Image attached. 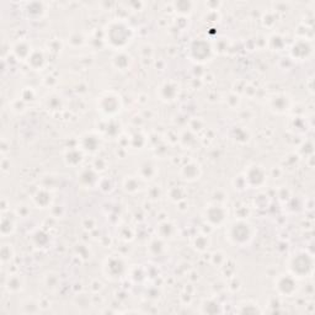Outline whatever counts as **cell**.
I'll list each match as a JSON object with an SVG mask.
<instances>
[{
	"label": "cell",
	"instance_id": "6da1fadb",
	"mask_svg": "<svg viewBox=\"0 0 315 315\" xmlns=\"http://www.w3.org/2000/svg\"><path fill=\"white\" fill-rule=\"evenodd\" d=\"M103 43L106 47L118 50H126L136 37V31L133 26L123 18L112 19L102 29Z\"/></svg>",
	"mask_w": 315,
	"mask_h": 315
},
{
	"label": "cell",
	"instance_id": "7a4b0ae2",
	"mask_svg": "<svg viewBox=\"0 0 315 315\" xmlns=\"http://www.w3.org/2000/svg\"><path fill=\"white\" fill-rule=\"evenodd\" d=\"M226 240L235 247H246L254 241L256 228L249 219H233L226 224Z\"/></svg>",
	"mask_w": 315,
	"mask_h": 315
},
{
	"label": "cell",
	"instance_id": "3957f363",
	"mask_svg": "<svg viewBox=\"0 0 315 315\" xmlns=\"http://www.w3.org/2000/svg\"><path fill=\"white\" fill-rule=\"evenodd\" d=\"M287 272L293 275L298 280H305L313 276L314 257L304 249H299L287 258Z\"/></svg>",
	"mask_w": 315,
	"mask_h": 315
},
{
	"label": "cell",
	"instance_id": "277c9868",
	"mask_svg": "<svg viewBox=\"0 0 315 315\" xmlns=\"http://www.w3.org/2000/svg\"><path fill=\"white\" fill-rule=\"evenodd\" d=\"M123 109L122 96L115 90H106L96 98V110L102 118H116Z\"/></svg>",
	"mask_w": 315,
	"mask_h": 315
},
{
	"label": "cell",
	"instance_id": "5b68a950",
	"mask_svg": "<svg viewBox=\"0 0 315 315\" xmlns=\"http://www.w3.org/2000/svg\"><path fill=\"white\" fill-rule=\"evenodd\" d=\"M229 209L226 203L212 201L207 203L202 211V221L212 229L226 227L229 222Z\"/></svg>",
	"mask_w": 315,
	"mask_h": 315
},
{
	"label": "cell",
	"instance_id": "8992f818",
	"mask_svg": "<svg viewBox=\"0 0 315 315\" xmlns=\"http://www.w3.org/2000/svg\"><path fill=\"white\" fill-rule=\"evenodd\" d=\"M129 266L127 260L121 254H111L103 260L102 274L112 282H117L128 276Z\"/></svg>",
	"mask_w": 315,
	"mask_h": 315
},
{
	"label": "cell",
	"instance_id": "52a82bcc",
	"mask_svg": "<svg viewBox=\"0 0 315 315\" xmlns=\"http://www.w3.org/2000/svg\"><path fill=\"white\" fill-rule=\"evenodd\" d=\"M187 56L192 62L198 64H204L209 62L215 56L212 42L206 38H195L191 41L187 48Z\"/></svg>",
	"mask_w": 315,
	"mask_h": 315
},
{
	"label": "cell",
	"instance_id": "ba28073f",
	"mask_svg": "<svg viewBox=\"0 0 315 315\" xmlns=\"http://www.w3.org/2000/svg\"><path fill=\"white\" fill-rule=\"evenodd\" d=\"M274 289L278 297L292 298L299 292V280L289 272H282L275 277Z\"/></svg>",
	"mask_w": 315,
	"mask_h": 315
},
{
	"label": "cell",
	"instance_id": "9c48e42d",
	"mask_svg": "<svg viewBox=\"0 0 315 315\" xmlns=\"http://www.w3.org/2000/svg\"><path fill=\"white\" fill-rule=\"evenodd\" d=\"M241 174L245 180L247 188H251V190H260V188L265 187L270 176V173L266 170V168L260 164H256V163L247 165Z\"/></svg>",
	"mask_w": 315,
	"mask_h": 315
},
{
	"label": "cell",
	"instance_id": "30bf717a",
	"mask_svg": "<svg viewBox=\"0 0 315 315\" xmlns=\"http://www.w3.org/2000/svg\"><path fill=\"white\" fill-rule=\"evenodd\" d=\"M181 95V86L174 79H167L156 88V97L164 103H173L179 100Z\"/></svg>",
	"mask_w": 315,
	"mask_h": 315
},
{
	"label": "cell",
	"instance_id": "8fae6325",
	"mask_svg": "<svg viewBox=\"0 0 315 315\" xmlns=\"http://www.w3.org/2000/svg\"><path fill=\"white\" fill-rule=\"evenodd\" d=\"M102 136L98 132H86L83 136L79 137L78 147L86 154V155H97L98 151L102 148Z\"/></svg>",
	"mask_w": 315,
	"mask_h": 315
},
{
	"label": "cell",
	"instance_id": "7c38bea8",
	"mask_svg": "<svg viewBox=\"0 0 315 315\" xmlns=\"http://www.w3.org/2000/svg\"><path fill=\"white\" fill-rule=\"evenodd\" d=\"M266 105L275 115H286L292 110L293 100L286 92H275L267 97Z\"/></svg>",
	"mask_w": 315,
	"mask_h": 315
},
{
	"label": "cell",
	"instance_id": "4fadbf2b",
	"mask_svg": "<svg viewBox=\"0 0 315 315\" xmlns=\"http://www.w3.org/2000/svg\"><path fill=\"white\" fill-rule=\"evenodd\" d=\"M202 173H203V170H202L201 163L197 159L190 158V159H187L186 162H184L181 164L179 175L181 177L182 181L191 184V182L198 181L201 179Z\"/></svg>",
	"mask_w": 315,
	"mask_h": 315
},
{
	"label": "cell",
	"instance_id": "5bb4252c",
	"mask_svg": "<svg viewBox=\"0 0 315 315\" xmlns=\"http://www.w3.org/2000/svg\"><path fill=\"white\" fill-rule=\"evenodd\" d=\"M313 39L297 38L289 48V56L294 61H306L313 56Z\"/></svg>",
	"mask_w": 315,
	"mask_h": 315
},
{
	"label": "cell",
	"instance_id": "9a60e30c",
	"mask_svg": "<svg viewBox=\"0 0 315 315\" xmlns=\"http://www.w3.org/2000/svg\"><path fill=\"white\" fill-rule=\"evenodd\" d=\"M101 174H98L91 165L85 167L83 165L78 170V184L86 190H94L97 188L98 182H100Z\"/></svg>",
	"mask_w": 315,
	"mask_h": 315
},
{
	"label": "cell",
	"instance_id": "2e32d148",
	"mask_svg": "<svg viewBox=\"0 0 315 315\" xmlns=\"http://www.w3.org/2000/svg\"><path fill=\"white\" fill-rule=\"evenodd\" d=\"M33 49H35V47L32 46L29 38H18L11 44L10 52L16 61L21 62V63H26L31 53L33 52Z\"/></svg>",
	"mask_w": 315,
	"mask_h": 315
},
{
	"label": "cell",
	"instance_id": "e0dca14e",
	"mask_svg": "<svg viewBox=\"0 0 315 315\" xmlns=\"http://www.w3.org/2000/svg\"><path fill=\"white\" fill-rule=\"evenodd\" d=\"M31 202H32V206L38 209H50V207L55 203V197L49 187L39 186L31 197Z\"/></svg>",
	"mask_w": 315,
	"mask_h": 315
},
{
	"label": "cell",
	"instance_id": "ac0fdd59",
	"mask_svg": "<svg viewBox=\"0 0 315 315\" xmlns=\"http://www.w3.org/2000/svg\"><path fill=\"white\" fill-rule=\"evenodd\" d=\"M137 175L144 182H151L159 175V167L154 159H143L138 163Z\"/></svg>",
	"mask_w": 315,
	"mask_h": 315
},
{
	"label": "cell",
	"instance_id": "d6986e66",
	"mask_svg": "<svg viewBox=\"0 0 315 315\" xmlns=\"http://www.w3.org/2000/svg\"><path fill=\"white\" fill-rule=\"evenodd\" d=\"M25 281L24 275L20 272H10L8 276L3 277V287L9 294H18L21 293L25 289Z\"/></svg>",
	"mask_w": 315,
	"mask_h": 315
},
{
	"label": "cell",
	"instance_id": "ffe728a7",
	"mask_svg": "<svg viewBox=\"0 0 315 315\" xmlns=\"http://www.w3.org/2000/svg\"><path fill=\"white\" fill-rule=\"evenodd\" d=\"M85 156L86 154L78 145H75V147H69L64 150L63 162L68 168L79 169L84 165Z\"/></svg>",
	"mask_w": 315,
	"mask_h": 315
},
{
	"label": "cell",
	"instance_id": "44dd1931",
	"mask_svg": "<svg viewBox=\"0 0 315 315\" xmlns=\"http://www.w3.org/2000/svg\"><path fill=\"white\" fill-rule=\"evenodd\" d=\"M19 217L15 215V212L9 211V212L2 213V223H0V234L3 238H9V236L15 234L18 230Z\"/></svg>",
	"mask_w": 315,
	"mask_h": 315
},
{
	"label": "cell",
	"instance_id": "7402d4cb",
	"mask_svg": "<svg viewBox=\"0 0 315 315\" xmlns=\"http://www.w3.org/2000/svg\"><path fill=\"white\" fill-rule=\"evenodd\" d=\"M133 63V57L129 55L127 50H118V52H115L111 57V66L118 72H128V70H131Z\"/></svg>",
	"mask_w": 315,
	"mask_h": 315
},
{
	"label": "cell",
	"instance_id": "603a6c76",
	"mask_svg": "<svg viewBox=\"0 0 315 315\" xmlns=\"http://www.w3.org/2000/svg\"><path fill=\"white\" fill-rule=\"evenodd\" d=\"M168 251V241L160 236H151L147 244V254L150 257H163Z\"/></svg>",
	"mask_w": 315,
	"mask_h": 315
},
{
	"label": "cell",
	"instance_id": "cb8c5ba5",
	"mask_svg": "<svg viewBox=\"0 0 315 315\" xmlns=\"http://www.w3.org/2000/svg\"><path fill=\"white\" fill-rule=\"evenodd\" d=\"M47 11H48V7H47L46 3L42 2H32L27 3L25 5L24 13L26 15L27 19L31 20H39L43 19L47 15Z\"/></svg>",
	"mask_w": 315,
	"mask_h": 315
},
{
	"label": "cell",
	"instance_id": "d4e9b609",
	"mask_svg": "<svg viewBox=\"0 0 315 315\" xmlns=\"http://www.w3.org/2000/svg\"><path fill=\"white\" fill-rule=\"evenodd\" d=\"M26 63L32 70H43L48 63L47 50L43 48H35Z\"/></svg>",
	"mask_w": 315,
	"mask_h": 315
},
{
	"label": "cell",
	"instance_id": "484cf974",
	"mask_svg": "<svg viewBox=\"0 0 315 315\" xmlns=\"http://www.w3.org/2000/svg\"><path fill=\"white\" fill-rule=\"evenodd\" d=\"M156 235L167 241L174 240L177 236V227L169 219H163L156 226Z\"/></svg>",
	"mask_w": 315,
	"mask_h": 315
},
{
	"label": "cell",
	"instance_id": "4316f807",
	"mask_svg": "<svg viewBox=\"0 0 315 315\" xmlns=\"http://www.w3.org/2000/svg\"><path fill=\"white\" fill-rule=\"evenodd\" d=\"M143 180L138 175H127L123 177L122 180V190L128 195H136L140 192L143 188Z\"/></svg>",
	"mask_w": 315,
	"mask_h": 315
},
{
	"label": "cell",
	"instance_id": "83f0119b",
	"mask_svg": "<svg viewBox=\"0 0 315 315\" xmlns=\"http://www.w3.org/2000/svg\"><path fill=\"white\" fill-rule=\"evenodd\" d=\"M211 245H212V240H211V236L207 233L199 232L198 234H196L191 240V246L195 251L199 252V254H203V252L208 251Z\"/></svg>",
	"mask_w": 315,
	"mask_h": 315
},
{
	"label": "cell",
	"instance_id": "f1b7e54d",
	"mask_svg": "<svg viewBox=\"0 0 315 315\" xmlns=\"http://www.w3.org/2000/svg\"><path fill=\"white\" fill-rule=\"evenodd\" d=\"M235 313L239 314H261L264 313V309L257 302L252 299L240 300L235 305Z\"/></svg>",
	"mask_w": 315,
	"mask_h": 315
},
{
	"label": "cell",
	"instance_id": "f546056e",
	"mask_svg": "<svg viewBox=\"0 0 315 315\" xmlns=\"http://www.w3.org/2000/svg\"><path fill=\"white\" fill-rule=\"evenodd\" d=\"M230 138L232 140H234L238 144H247L251 139V134L249 133V131L245 127H241V126H235L233 127L232 132H230Z\"/></svg>",
	"mask_w": 315,
	"mask_h": 315
},
{
	"label": "cell",
	"instance_id": "4dcf8cb0",
	"mask_svg": "<svg viewBox=\"0 0 315 315\" xmlns=\"http://www.w3.org/2000/svg\"><path fill=\"white\" fill-rule=\"evenodd\" d=\"M43 286L48 292H56L61 287V277L56 271H47L43 275Z\"/></svg>",
	"mask_w": 315,
	"mask_h": 315
},
{
	"label": "cell",
	"instance_id": "1f68e13d",
	"mask_svg": "<svg viewBox=\"0 0 315 315\" xmlns=\"http://www.w3.org/2000/svg\"><path fill=\"white\" fill-rule=\"evenodd\" d=\"M167 197L173 203H179V202L186 199L187 191L181 185H174V186H170L167 190Z\"/></svg>",
	"mask_w": 315,
	"mask_h": 315
},
{
	"label": "cell",
	"instance_id": "d6a6232c",
	"mask_svg": "<svg viewBox=\"0 0 315 315\" xmlns=\"http://www.w3.org/2000/svg\"><path fill=\"white\" fill-rule=\"evenodd\" d=\"M64 106V100L61 95L56 94V92H50L44 98V108L48 111L52 112H58L59 110L63 109Z\"/></svg>",
	"mask_w": 315,
	"mask_h": 315
},
{
	"label": "cell",
	"instance_id": "836d02e7",
	"mask_svg": "<svg viewBox=\"0 0 315 315\" xmlns=\"http://www.w3.org/2000/svg\"><path fill=\"white\" fill-rule=\"evenodd\" d=\"M31 240L35 247L42 249V247H46L49 243V235L46 230L43 229H37L31 234Z\"/></svg>",
	"mask_w": 315,
	"mask_h": 315
},
{
	"label": "cell",
	"instance_id": "e575fe53",
	"mask_svg": "<svg viewBox=\"0 0 315 315\" xmlns=\"http://www.w3.org/2000/svg\"><path fill=\"white\" fill-rule=\"evenodd\" d=\"M15 258V247L11 243H3L2 245V265L5 267L10 265Z\"/></svg>",
	"mask_w": 315,
	"mask_h": 315
},
{
	"label": "cell",
	"instance_id": "d590c367",
	"mask_svg": "<svg viewBox=\"0 0 315 315\" xmlns=\"http://www.w3.org/2000/svg\"><path fill=\"white\" fill-rule=\"evenodd\" d=\"M193 7H195V3L192 2H174L173 8L176 11V14H179L180 16H184L187 18L191 13L193 11Z\"/></svg>",
	"mask_w": 315,
	"mask_h": 315
},
{
	"label": "cell",
	"instance_id": "8d00e7d4",
	"mask_svg": "<svg viewBox=\"0 0 315 315\" xmlns=\"http://www.w3.org/2000/svg\"><path fill=\"white\" fill-rule=\"evenodd\" d=\"M221 304L217 302L213 298H208L204 299L201 304V313L203 314H216V313H222Z\"/></svg>",
	"mask_w": 315,
	"mask_h": 315
},
{
	"label": "cell",
	"instance_id": "74e56055",
	"mask_svg": "<svg viewBox=\"0 0 315 315\" xmlns=\"http://www.w3.org/2000/svg\"><path fill=\"white\" fill-rule=\"evenodd\" d=\"M233 215L235 219H249V217L251 216V206L246 204L245 202H239L234 206Z\"/></svg>",
	"mask_w": 315,
	"mask_h": 315
},
{
	"label": "cell",
	"instance_id": "f35d334b",
	"mask_svg": "<svg viewBox=\"0 0 315 315\" xmlns=\"http://www.w3.org/2000/svg\"><path fill=\"white\" fill-rule=\"evenodd\" d=\"M267 44H269V48L271 50H281L285 47L286 42L280 33L275 32L267 38Z\"/></svg>",
	"mask_w": 315,
	"mask_h": 315
},
{
	"label": "cell",
	"instance_id": "ab89813d",
	"mask_svg": "<svg viewBox=\"0 0 315 315\" xmlns=\"http://www.w3.org/2000/svg\"><path fill=\"white\" fill-rule=\"evenodd\" d=\"M68 44L72 48H79L86 43V36L81 32H73L68 36Z\"/></svg>",
	"mask_w": 315,
	"mask_h": 315
},
{
	"label": "cell",
	"instance_id": "60d3db41",
	"mask_svg": "<svg viewBox=\"0 0 315 315\" xmlns=\"http://www.w3.org/2000/svg\"><path fill=\"white\" fill-rule=\"evenodd\" d=\"M196 137H197V134H195L193 132H191L190 129H188V131L184 132L181 136H179V143L184 148L190 149V148H192L193 144L197 142Z\"/></svg>",
	"mask_w": 315,
	"mask_h": 315
},
{
	"label": "cell",
	"instance_id": "b9f144b4",
	"mask_svg": "<svg viewBox=\"0 0 315 315\" xmlns=\"http://www.w3.org/2000/svg\"><path fill=\"white\" fill-rule=\"evenodd\" d=\"M22 313L25 314H36L41 311V306H39V300L36 299H26L21 303Z\"/></svg>",
	"mask_w": 315,
	"mask_h": 315
},
{
	"label": "cell",
	"instance_id": "7bdbcfd3",
	"mask_svg": "<svg viewBox=\"0 0 315 315\" xmlns=\"http://www.w3.org/2000/svg\"><path fill=\"white\" fill-rule=\"evenodd\" d=\"M137 144V149H143L148 144V138L142 133V132H136L134 134L129 136V145L134 148Z\"/></svg>",
	"mask_w": 315,
	"mask_h": 315
},
{
	"label": "cell",
	"instance_id": "ee69618b",
	"mask_svg": "<svg viewBox=\"0 0 315 315\" xmlns=\"http://www.w3.org/2000/svg\"><path fill=\"white\" fill-rule=\"evenodd\" d=\"M90 165H91V167L94 168L98 174L106 173V171H108V169H109L108 159H106V158H103V156H100L98 154L94 156V159H92L91 164Z\"/></svg>",
	"mask_w": 315,
	"mask_h": 315
},
{
	"label": "cell",
	"instance_id": "f6af8a7d",
	"mask_svg": "<svg viewBox=\"0 0 315 315\" xmlns=\"http://www.w3.org/2000/svg\"><path fill=\"white\" fill-rule=\"evenodd\" d=\"M74 255L77 256L80 260L86 261L91 257V251H90V247L84 243H78L74 246Z\"/></svg>",
	"mask_w": 315,
	"mask_h": 315
},
{
	"label": "cell",
	"instance_id": "bcb514c9",
	"mask_svg": "<svg viewBox=\"0 0 315 315\" xmlns=\"http://www.w3.org/2000/svg\"><path fill=\"white\" fill-rule=\"evenodd\" d=\"M227 261H228V255L223 251V250H217V251H215L212 255H211L209 262L212 264L215 267H219V269H221V267L223 266Z\"/></svg>",
	"mask_w": 315,
	"mask_h": 315
},
{
	"label": "cell",
	"instance_id": "7dc6e473",
	"mask_svg": "<svg viewBox=\"0 0 315 315\" xmlns=\"http://www.w3.org/2000/svg\"><path fill=\"white\" fill-rule=\"evenodd\" d=\"M163 195H164V191H163L162 186H159V185H151V186L147 188V196L150 201H160Z\"/></svg>",
	"mask_w": 315,
	"mask_h": 315
},
{
	"label": "cell",
	"instance_id": "c3c4849f",
	"mask_svg": "<svg viewBox=\"0 0 315 315\" xmlns=\"http://www.w3.org/2000/svg\"><path fill=\"white\" fill-rule=\"evenodd\" d=\"M9 108L14 114L21 115L27 110V103L25 102L21 97H18V98H14V100L11 101V102L9 103Z\"/></svg>",
	"mask_w": 315,
	"mask_h": 315
},
{
	"label": "cell",
	"instance_id": "681fc988",
	"mask_svg": "<svg viewBox=\"0 0 315 315\" xmlns=\"http://www.w3.org/2000/svg\"><path fill=\"white\" fill-rule=\"evenodd\" d=\"M97 188H100L103 193H110L115 188V184L110 176H101Z\"/></svg>",
	"mask_w": 315,
	"mask_h": 315
},
{
	"label": "cell",
	"instance_id": "f907efd6",
	"mask_svg": "<svg viewBox=\"0 0 315 315\" xmlns=\"http://www.w3.org/2000/svg\"><path fill=\"white\" fill-rule=\"evenodd\" d=\"M226 103L229 109H232V110L238 109L241 103L240 95L236 94V92H229L226 97Z\"/></svg>",
	"mask_w": 315,
	"mask_h": 315
},
{
	"label": "cell",
	"instance_id": "816d5d0a",
	"mask_svg": "<svg viewBox=\"0 0 315 315\" xmlns=\"http://www.w3.org/2000/svg\"><path fill=\"white\" fill-rule=\"evenodd\" d=\"M36 96H37V94H36L35 89L31 88V86H26V88L22 89L21 94H20V97H21L22 100L27 103V105L31 102H33V101L36 100Z\"/></svg>",
	"mask_w": 315,
	"mask_h": 315
},
{
	"label": "cell",
	"instance_id": "f5cc1de1",
	"mask_svg": "<svg viewBox=\"0 0 315 315\" xmlns=\"http://www.w3.org/2000/svg\"><path fill=\"white\" fill-rule=\"evenodd\" d=\"M62 48H63V42L59 41V38H52L47 42V52L58 55L62 52Z\"/></svg>",
	"mask_w": 315,
	"mask_h": 315
},
{
	"label": "cell",
	"instance_id": "db71d44e",
	"mask_svg": "<svg viewBox=\"0 0 315 315\" xmlns=\"http://www.w3.org/2000/svg\"><path fill=\"white\" fill-rule=\"evenodd\" d=\"M81 227L86 232H94V230L97 229V221L94 217H85L81 221Z\"/></svg>",
	"mask_w": 315,
	"mask_h": 315
},
{
	"label": "cell",
	"instance_id": "11a10c76",
	"mask_svg": "<svg viewBox=\"0 0 315 315\" xmlns=\"http://www.w3.org/2000/svg\"><path fill=\"white\" fill-rule=\"evenodd\" d=\"M188 129H190L191 132H193L195 134L199 133V132L204 129V122L199 117L192 118V120L190 121V128Z\"/></svg>",
	"mask_w": 315,
	"mask_h": 315
},
{
	"label": "cell",
	"instance_id": "9f6ffc18",
	"mask_svg": "<svg viewBox=\"0 0 315 315\" xmlns=\"http://www.w3.org/2000/svg\"><path fill=\"white\" fill-rule=\"evenodd\" d=\"M118 235H120V238L122 239L123 241H131L133 240L134 238V230L132 229V228H128L127 226L121 227Z\"/></svg>",
	"mask_w": 315,
	"mask_h": 315
},
{
	"label": "cell",
	"instance_id": "6f0895ef",
	"mask_svg": "<svg viewBox=\"0 0 315 315\" xmlns=\"http://www.w3.org/2000/svg\"><path fill=\"white\" fill-rule=\"evenodd\" d=\"M14 212H15V215L19 217V219L20 218H27V217L31 215L30 207L25 203L18 204V206L14 208Z\"/></svg>",
	"mask_w": 315,
	"mask_h": 315
},
{
	"label": "cell",
	"instance_id": "680465c9",
	"mask_svg": "<svg viewBox=\"0 0 315 315\" xmlns=\"http://www.w3.org/2000/svg\"><path fill=\"white\" fill-rule=\"evenodd\" d=\"M233 186H234L235 190H238V191L247 190L246 182H245V180H244L243 174H240V175L234 177V180H233Z\"/></svg>",
	"mask_w": 315,
	"mask_h": 315
},
{
	"label": "cell",
	"instance_id": "91938a15",
	"mask_svg": "<svg viewBox=\"0 0 315 315\" xmlns=\"http://www.w3.org/2000/svg\"><path fill=\"white\" fill-rule=\"evenodd\" d=\"M103 288V283L101 282L100 280H92L91 283H90V291L92 292V293H98V292L102 291Z\"/></svg>",
	"mask_w": 315,
	"mask_h": 315
}]
</instances>
